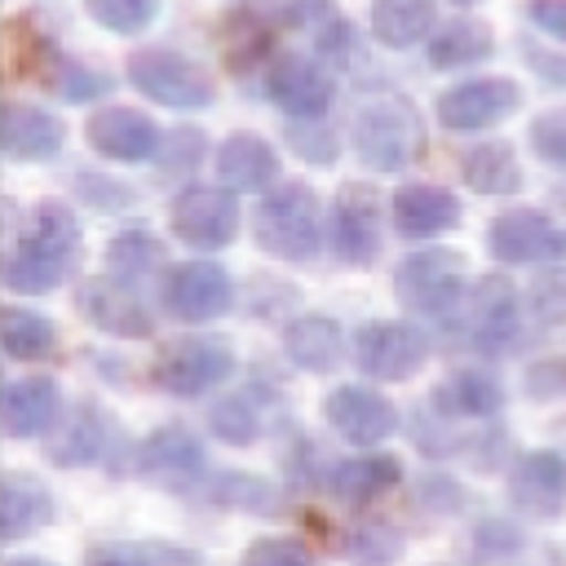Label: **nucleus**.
I'll return each mask as SVG.
<instances>
[{
  "mask_svg": "<svg viewBox=\"0 0 566 566\" xmlns=\"http://www.w3.org/2000/svg\"><path fill=\"white\" fill-rule=\"evenodd\" d=\"M80 256V221L62 203H40L4 261V283L13 292H53Z\"/></svg>",
  "mask_w": 566,
  "mask_h": 566,
  "instance_id": "f257e3e1",
  "label": "nucleus"
},
{
  "mask_svg": "<svg viewBox=\"0 0 566 566\" xmlns=\"http://www.w3.org/2000/svg\"><path fill=\"white\" fill-rule=\"evenodd\" d=\"M252 234L270 256L283 261H314L323 243V221H318V199L301 181H283L270 190L252 217Z\"/></svg>",
  "mask_w": 566,
  "mask_h": 566,
  "instance_id": "f03ea898",
  "label": "nucleus"
},
{
  "mask_svg": "<svg viewBox=\"0 0 566 566\" xmlns=\"http://www.w3.org/2000/svg\"><path fill=\"white\" fill-rule=\"evenodd\" d=\"M424 142V128H420V115L407 106V102H367L358 115H354V150L367 168L376 172H398L416 159Z\"/></svg>",
  "mask_w": 566,
  "mask_h": 566,
  "instance_id": "7ed1b4c3",
  "label": "nucleus"
},
{
  "mask_svg": "<svg viewBox=\"0 0 566 566\" xmlns=\"http://www.w3.org/2000/svg\"><path fill=\"white\" fill-rule=\"evenodd\" d=\"M128 80L159 106L172 111H203L212 102V80L199 62L172 49H142L128 57Z\"/></svg>",
  "mask_w": 566,
  "mask_h": 566,
  "instance_id": "20e7f679",
  "label": "nucleus"
},
{
  "mask_svg": "<svg viewBox=\"0 0 566 566\" xmlns=\"http://www.w3.org/2000/svg\"><path fill=\"white\" fill-rule=\"evenodd\" d=\"M394 283H398V301L407 310L447 318V314H455V305L464 296V261L447 248H424L398 265Z\"/></svg>",
  "mask_w": 566,
  "mask_h": 566,
  "instance_id": "39448f33",
  "label": "nucleus"
},
{
  "mask_svg": "<svg viewBox=\"0 0 566 566\" xmlns=\"http://www.w3.org/2000/svg\"><path fill=\"white\" fill-rule=\"evenodd\" d=\"M234 367V354L226 340L217 336H190V340H177L159 354L155 363V385L177 394V398H199L208 389H217Z\"/></svg>",
  "mask_w": 566,
  "mask_h": 566,
  "instance_id": "423d86ee",
  "label": "nucleus"
},
{
  "mask_svg": "<svg viewBox=\"0 0 566 566\" xmlns=\"http://www.w3.org/2000/svg\"><path fill=\"white\" fill-rule=\"evenodd\" d=\"M455 310H460V332H464L478 349H486V354L504 349V345L513 340V332H517V292H513V283L500 279V274L478 279V283L460 296Z\"/></svg>",
  "mask_w": 566,
  "mask_h": 566,
  "instance_id": "0eeeda50",
  "label": "nucleus"
},
{
  "mask_svg": "<svg viewBox=\"0 0 566 566\" xmlns=\"http://www.w3.org/2000/svg\"><path fill=\"white\" fill-rule=\"evenodd\" d=\"M424 332L411 323H367L354 332V363L376 380H407L424 367Z\"/></svg>",
  "mask_w": 566,
  "mask_h": 566,
  "instance_id": "6e6552de",
  "label": "nucleus"
},
{
  "mask_svg": "<svg viewBox=\"0 0 566 566\" xmlns=\"http://www.w3.org/2000/svg\"><path fill=\"white\" fill-rule=\"evenodd\" d=\"M239 230V203L221 186H190L172 199V234L190 248H226Z\"/></svg>",
  "mask_w": 566,
  "mask_h": 566,
  "instance_id": "1a4fd4ad",
  "label": "nucleus"
},
{
  "mask_svg": "<svg viewBox=\"0 0 566 566\" xmlns=\"http://www.w3.org/2000/svg\"><path fill=\"white\" fill-rule=\"evenodd\" d=\"M380 226H385V203L371 186H345L332 208V243L336 256L349 265H371L380 252Z\"/></svg>",
  "mask_w": 566,
  "mask_h": 566,
  "instance_id": "9d476101",
  "label": "nucleus"
},
{
  "mask_svg": "<svg viewBox=\"0 0 566 566\" xmlns=\"http://www.w3.org/2000/svg\"><path fill=\"white\" fill-rule=\"evenodd\" d=\"M522 93L513 80H469V84H455L438 97V119L451 128V133H473V128H491L500 119H509L517 111Z\"/></svg>",
  "mask_w": 566,
  "mask_h": 566,
  "instance_id": "9b49d317",
  "label": "nucleus"
},
{
  "mask_svg": "<svg viewBox=\"0 0 566 566\" xmlns=\"http://www.w3.org/2000/svg\"><path fill=\"white\" fill-rule=\"evenodd\" d=\"M265 88H270L274 106L292 119H318L332 106V75L305 53H283L270 66Z\"/></svg>",
  "mask_w": 566,
  "mask_h": 566,
  "instance_id": "f8f14e48",
  "label": "nucleus"
},
{
  "mask_svg": "<svg viewBox=\"0 0 566 566\" xmlns=\"http://www.w3.org/2000/svg\"><path fill=\"white\" fill-rule=\"evenodd\" d=\"M230 296H234V283H230V274H226L221 265H212V261H186V265H177V270L168 274V283H164L168 310H172L177 318H186V323H208V318L226 314Z\"/></svg>",
  "mask_w": 566,
  "mask_h": 566,
  "instance_id": "ddd939ff",
  "label": "nucleus"
},
{
  "mask_svg": "<svg viewBox=\"0 0 566 566\" xmlns=\"http://www.w3.org/2000/svg\"><path fill=\"white\" fill-rule=\"evenodd\" d=\"M88 142L93 150H102L106 159L119 164H142L150 155H159V128L150 115L133 111V106H102L88 115Z\"/></svg>",
  "mask_w": 566,
  "mask_h": 566,
  "instance_id": "4468645a",
  "label": "nucleus"
},
{
  "mask_svg": "<svg viewBox=\"0 0 566 566\" xmlns=\"http://www.w3.org/2000/svg\"><path fill=\"white\" fill-rule=\"evenodd\" d=\"M327 424L354 442V447H376L394 433V407L389 398H380L376 389H363V385H340L332 389L327 398Z\"/></svg>",
  "mask_w": 566,
  "mask_h": 566,
  "instance_id": "2eb2a0df",
  "label": "nucleus"
},
{
  "mask_svg": "<svg viewBox=\"0 0 566 566\" xmlns=\"http://www.w3.org/2000/svg\"><path fill=\"white\" fill-rule=\"evenodd\" d=\"M486 243L509 265H531L562 252V230L544 212H504L486 226Z\"/></svg>",
  "mask_w": 566,
  "mask_h": 566,
  "instance_id": "dca6fc26",
  "label": "nucleus"
},
{
  "mask_svg": "<svg viewBox=\"0 0 566 566\" xmlns=\"http://www.w3.org/2000/svg\"><path fill=\"white\" fill-rule=\"evenodd\" d=\"M80 310H84V318L93 323V327H102V332H111V336H128V340H137V336H150V310L119 283V279H88L84 287H80Z\"/></svg>",
  "mask_w": 566,
  "mask_h": 566,
  "instance_id": "f3484780",
  "label": "nucleus"
},
{
  "mask_svg": "<svg viewBox=\"0 0 566 566\" xmlns=\"http://www.w3.org/2000/svg\"><path fill=\"white\" fill-rule=\"evenodd\" d=\"M513 504L526 509L531 517H553L566 504V455L557 451H531L517 460L509 478Z\"/></svg>",
  "mask_w": 566,
  "mask_h": 566,
  "instance_id": "a211bd4d",
  "label": "nucleus"
},
{
  "mask_svg": "<svg viewBox=\"0 0 566 566\" xmlns=\"http://www.w3.org/2000/svg\"><path fill=\"white\" fill-rule=\"evenodd\" d=\"M460 221V203L442 186H402L394 195V230L402 239H433Z\"/></svg>",
  "mask_w": 566,
  "mask_h": 566,
  "instance_id": "6ab92c4d",
  "label": "nucleus"
},
{
  "mask_svg": "<svg viewBox=\"0 0 566 566\" xmlns=\"http://www.w3.org/2000/svg\"><path fill=\"white\" fill-rule=\"evenodd\" d=\"M137 469H142L146 478H159V482H186V478H195V473L203 469V447H199V438H195L190 429L164 424V429H155V433L142 442Z\"/></svg>",
  "mask_w": 566,
  "mask_h": 566,
  "instance_id": "aec40b11",
  "label": "nucleus"
},
{
  "mask_svg": "<svg viewBox=\"0 0 566 566\" xmlns=\"http://www.w3.org/2000/svg\"><path fill=\"white\" fill-rule=\"evenodd\" d=\"M53 420H57V385L49 376H27L4 389V433L9 438L49 433Z\"/></svg>",
  "mask_w": 566,
  "mask_h": 566,
  "instance_id": "412c9836",
  "label": "nucleus"
},
{
  "mask_svg": "<svg viewBox=\"0 0 566 566\" xmlns=\"http://www.w3.org/2000/svg\"><path fill=\"white\" fill-rule=\"evenodd\" d=\"M62 142H66V133L49 111L22 106V102L4 106V155L9 159H53L62 150Z\"/></svg>",
  "mask_w": 566,
  "mask_h": 566,
  "instance_id": "4be33fe9",
  "label": "nucleus"
},
{
  "mask_svg": "<svg viewBox=\"0 0 566 566\" xmlns=\"http://www.w3.org/2000/svg\"><path fill=\"white\" fill-rule=\"evenodd\" d=\"M217 172L230 190H261L279 177V159H274L270 142H261L256 133H234L217 150Z\"/></svg>",
  "mask_w": 566,
  "mask_h": 566,
  "instance_id": "5701e85b",
  "label": "nucleus"
},
{
  "mask_svg": "<svg viewBox=\"0 0 566 566\" xmlns=\"http://www.w3.org/2000/svg\"><path fill=\"white\" fill-rule=\"evenodd\" d=\"M53 517L49 491L27 473H4L0 482V539H22Z\"/></svg>",
  "mask_w": 566,
  "mask_h": 566,
  "instance_id": "b1692460",
  "label": "nucleus"
},
{
  "mask_svg": "<svg viewBox=\"0 0 566 566\" xmlns=\"http://www.w3.org/2000/svg\"><path fill=\"white\" fill-rule=\"evenodd\" d=\"M283 345H287V358L305 371H332L340 363V327L327 318V314H301L287 332H283Z\"/></svg>",
  "mask_w": 566,
  "mask_h": 566,
  "instance_id": "393cba45",
  "label": "nucleus"
},
{
  "mask_svg": "<svg viewBox=\"0 0 566 566\" xmlns=\"http://www.w3.org/2000/svg\"><path fill=\"white\" fill-rule=\"evenodd\" d=\"M398 460L394 455H354V460H340L336 473H332V491L336 500L345 504H371L376 495H385L394 482H398Z\"/></svg>",
  "mask_w": 566,
  "mask_h": 566,
  "instance_id": "a878e982",
  "label": "nucleus"
},
{
  "mask_svg": "<svg viewBox=\"0 0 566 566\" xmlns=\"http://www.w3.org/2000/svg\"><path fill=\"white\" fill-rule=\"evenodd\" d=\"M371 31L389 49H411L433 31V0H376Z\"/></svg>",
  "mask_w": 566,
  "mask_h": 566,
  "instance_id": "bb28decb",
  "label": "nucleus"
},
{
  "mask_svg": "<svg viewBox=\"0 0 566 566\" xmlns=\"http://www.w3.org/2000/svg\"><path fill=\"white\" fill-rule=\"evenodd\" d=\"M102 442H106V420L97 416V407L80 402L71 411V420L62 424V433L49 438V460L53 464H88L102 455Z\"/></svg>",
  "mask_w": 566,
  "mask_h": 566,
  "instance_id": "cd10ccee",
  "label": "nucleus"
},
{
  "mask_svg": "<svg viewBox=\"0 0 566 566\" xmlns=\"http://www.w3.org/2000/svg\"><path fill=\"white\" fill-rule=\"evenodd\" d=\"M464 181L478 190V195H513L522 186V168L513 159V150L504 142H486V146H473L460 164Z\"/></svg>",
  "mask_w": 566,
  "mask_h": 566,
  "instance_id": "c85d7f7f",
  "label": "nucleus"
},
{
  "mask_svg": "<svg viewBox=\"0 0 566 566\" xmlns=\"http://www.w3.org/2000/svg\"><path fill=\"white\" fill-rule=\"evenodd\" d=\"M482 57H491V31L473 18H455L438 35H429V62L433 66H473Z\"/></svg>",
  "mask_w": 566,
  "mask_h": 566,
  "instance_id": "c756f323",
  "label": "nucleus"
},
{
  "mask_svg": "<svg viewBox=\"0 0 566 566\" xmlns=\"http://www.w3.org/2000/svg\"><path fill=\"white\" fill-rule=\"evenodd\" d=\"M438 407H447L451 416H495L504 407V394L482 371H455L438 385Z\"/></svg>",
  "mask_w": 566,
  "mask_h": 566,
  "instance_id": "7c9ffc66",
  "label": "nucleus"
},
{
  "mask_svg": "<svg viewBox=\"0 0 566 566\" xmlns=\"http://www.w3.org/2000/svg\"><path fill=\"white\" fill-rule=\"evenodd\" d=\"M0 345L9 358H44L53 349V323L35 310H4L0 314Z\"/></svg>",
  "mask_w": 566,
  "mask_h": 566,
  "instance_id": "2f4dec72",
  "label": "nucleus"
},
{
  "mask_svg": "<svg viewBox=\"0 0 566 566\" xmlns=\"http://www.w3.org/2000/svg\"><path fill=\"white\" fill-rule=\"evenodd\" d=\"M88 562H119V566H177V562H199L190 548L177 544H97L88 548Z\"/></svg>",
  "mask_w": 566,
  "mask_h": 566,
  "instance_id": "473e14b6",
  "label": "nucleus"
},
{
  "mask_svg": "<svg viewBox=\"0 0 566 566\" xmlns=\"http://www.w3.org/2000/svg\"><path fill=\"white\" fill-rule=\"evenodd\" d=\"M212 433H217L221 442H230V447H243V442H252V438L261 433V416H256V402H252L248 394H234V398L217 402V407H212Z\"/></svg>",
  "mask_w": 566,
  "mask_h": 566,
  "instance_id": "72a5a7b5",
  "label": "nucleus"
},
{
  "mask_svg": "<svg viewBox=\"0 0 566 566\" xmlns=\"http://www.w3.org/2000/svg\"><path fill=\"white\" fill-rule=\"evenodd\" d=\"M155 261H159V243L142 230H128L111 243V270L124 279H142L146 270H155Z\"/></svg>",
  "mask_w": 566,
  "mask_h": 566,
  "instance_id": "f704fd0d",
  "label": "nucleus"
},
{
  "mask_svg": "<svg viewBox=\"0 0 566 566\" xmlns=\"http://www.w3.org/2000/svg\"><path fill=\"white\" fill-rule=\"evenodd\" d=\"M84 4H88L93 22H102L111 31H142L159 9V0H84Z\"/></svg>",
  "mask_w": 566,
  "mask_h": 566,
  "instance_id": "c9c22d12",
  "label": "nucleus"
},
{
  "mask_svg": "<svg viewBox=\"0 0 566 566\" xmlns=\"http://www.w3.org/2000/svg\"><path fill=\"white\" fill-rule=\"evenodd\" d=\"M199 155H203V133H195V128H177L164 146H159V168L172 177V172H190L195 164H199Z\"/></svg>",
  "mask_w": 566,
  "mask_h": 566,
  "instance_id": "e433bc0d",
  "label": "nucleus"
},
{
  "mask_svg": "<svg viewBox=\"0 0 566 566\" xmlns=\"http://www.w3.org/2000/svg\"><path fill=\"white\" fill-rule=\"evenodd\" d=\"M531 146H535V155H544L548 164H562V168H566V111L539 115V119L531 124Z\"/></svg>",
  "mask_w": 566,
  "mask_h": 566,
  "instance_id": "4c0bfd02",
  "label": "nucleus"
},
{
  "mask_svg": "<svg viewBox=\"0 0 566 566\" xmlns=\"http://www.w3.org/2000/svg\"><path fill=\"white\" fill-rule=\"evenodd\" d=\"M283 142H292V150L310 164H332L336 159V137L327 128H301V124H287L283 128Z\"/></svg>",
  "mask_w": 566,
  "mask_h": 566,
  "instance_id": "58836bf2",
  "label": "nucleus"
},
{
  "mask_svg": "<svg viewBox=\"0 0 566 566\" xmlns=\"http://www.w3.org/2000/svg\"><path fill=\"white\" fill-rule=\"evenodd\" d=\"M243 562H310V553L296 544V539H256L248 553H243Z\"/></svg>",
  "mask_w": 566,
  "mask_h": 566,
  "instance_id": "ea45409f",
  "label": "nucleus"
},
{
  "mask_svg": "<svg viewBox=\"0 0 566 566\" xmlns=\"http://www.w3.org/2000/svg\"><path fill=\"white\" fill-rule=\"evenodd\" d=\"M535 305L557 323V318H566V274H544L539 283H535Z\"/></svg>",
  "mask_w": 566,
  "mask_h": 566,
  "instance_id": "a19ab883",
  "label": "nucleus"
},
{
  "mask_svg": "<svg viewBox=\"0 0 566 566\" xmlns=\"http://www.w3.org/2000/svg\"><path fill=\"white\" fill-rule=\"evenodd\" d=\"M526 13H531L535 27H544L548 35H562L566 40V0H531Z\"/></svg>",
  "mask_w": 566,
  "mask_h": 566,
  "instance_id": "79ce46f5",
  "label": "nucleus"
},
{
  "mask_svg": "<svg viewBox=\"0 0 566 566\" xmlns=\"http://www.w3.org/2000/svg\"><path fill=\"white\" fill-rule=\"evenodd\" d=\"M522 53L531 57V66H539V75L544 80H553V84H566V57H553L548 49H539V44H522Z\"/></svg>",
  "mask_w": 566,
  "mask_h": 566,
  "instance_id": "37998d69",
  "label": "nucleus"
},
{
  "mask_svg": "<svg viewBox=\"0 0 566 566\" xmlns=\"http://www.w3.org/2000/svg\"><path fill=\"white\" fill-rule=\"evenodd\" d=\"M66 97H93V93H102V88H111V80H97V75H84L80 66H71V75L57 84Z\"/></svg>",
  "mask_w": 566,
  "mask_h": 566,
  "instance_id": "c03bdc74",
  "label": "nucleus"
},
{
  "mask_svg": "<svg viewBox=\"0 0 566 566\" xmlns=\"http://www.w3.org/2000/svg\"><path fill=\"white\" fill-rule=\"evenodd\" d=\"M562 438H566V420H562Z\"/></svg>",
  "mask_w": 566,
  "mask_h": 566,
  "instance_id": "a18cd8bd",
  "label": "nucleus"
},
{
  "mask_svg": "<svg viewBox=\"0 0 566 566\" xmlns=\"http://www.w3.org/2000/svg\"><path fill=\"white\" fill-rule=\"evenodd\" d=\"M460 4H473V0H460Z\"/></svg>",
  "mask_w": 566,
  "mask_h": 566,
  "instance_id": "49530a36",
  "label": "nucleus"
}]
</instances>
